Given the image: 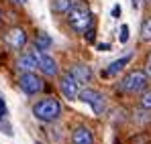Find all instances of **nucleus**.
I'll return each instance as SVG.
<instances>
[{
  "label": "nucleus",
  "instance_id": "nucleus-1",
  "mask_svg": "<svg viewBox=\"0 0 151 144\" xmlns=\"http://www.w3.org/2000/svg\"><path fill=\"white\" fill-rule=\"evenodd\" d=\"M68 23L76 33H86L88 26L92 23V12L88 8V4L84 2H74L72 8L68 10Z\"/></svg>",
  "mask_w": 151,
  "mask_h": 144
},
{
  "label": "nucleus",
  "instance_id": "nucleus-2",
  "mask_svg": "<svg viewBox=\"0 0 151 144\" xmlns=\"http://www.w3.org/2000/svg\"><path fill=\"white\" fill-rule=\"evenodd\" d=\"M59 114H61V106L53 97H45L33 106V116L41 122H55L59 118Z\"/></svg>",
  "mask_w": 151,
  "mask_h": 144
},
{
  "label": "nucleus",
  "instance_id": "nucleus-3",
  "mask_svg": "<svg viewBox=\"0 0 151 144\" xmlns=\"http://www.w3.org/2000/svg\"><path fill=\"white\" fill-rule=\"evenodd\" d=\"M147 87V73L139 71V69H133L123 77L121 81V89L129 92V94H135V92H143Z\"/></svg>",
  "mask_w": 151,
  "mask_h": 144
},
{
  "label": "nucleus",
  "instance_id": "nucleus-4",
  "mask_svg": "<svg viewBox=\"0 0 151 144\" xmlns=\"http://www.w3.org/2000/svg\"><path fill=\"white\" fill-rule=\"evenodd\" d=\"M80 101H84V104H88L92 110H94V114L96 116H100L102 112H104V108H106V101H104V96H102L100 92H96V89H90V87H86V89H82L80 94Z\"/></svg>",
  "mask_w": 151,
  "mask_h": 144
},
{
  "label": "nucleus",
  "instance_id": "nucleus-5",
  "mask_svg": "<svg viewBox=\"0 0 151 144\" xmlns=\"http://www.w3.org/2000/svg\"><path fill=\"white\" fill-rule=\"evenodd\" d=\"M31 55H33V59H35L37 67L45 73V75H49V77L57 75V63L53 61V57H49L47 53H43V51H39V49H33V51H31Z\"/></svg>",
  "mask_w": 151,
  "mask_h": 144
},
{
  "label": "nucleus",
  "instance_id": "nucleus-6",
  "mask_svg": "<svg viewBox=\"0 0 151 144\" xmlns=\"http://www.w3.org/2000/svg\"><path fill=\"white\" fill-rule=\"evenodd\" d=\"M59 89H61V94L65 99H76L78 94H80V83H78V79L74 77V73L68 71L61 75V79H59Z\"/></svg>",
  "mask_w": 151,
  "mask_h": 144
},
{
  "label": "nucleus",
  "instance_id": "nucleus-7",
  "mask_svg": "<svg viewBox=\"0 0 151 144\" xmlns=\"http://www.w3.org/2000/svg\"><path fill=\"white\" fill-rule=\"evenodd\" d=\"M19 85H21V89L25 94H29V96H35V94H39L43 89V81L35 73H23L21 79H19Z\"/></svg>",
  "mask_w": 151,
  "mask_h": 144
},
{
  "label": "nucleus",
  "instance_id": "nucleus-8",
  "mask_svg": "<svg viewBox=\"0 0 151 144\" xmlns=\"http://www.w3.org/2000/svg\"><path fill=\"white\" fill-rule=\"evenodd\" d=\"M4 43L8 45V47L12 49V51H19V49H23L25 47V43H27V35H25V31L23 28H10L6 35H4Z\"/></svg>",
  "mask_w": 151,
  "mask_h": 144
},
{
  "label": "nucleus",
  "instance_id": "nucleus-9",
  "mask_svg": "<svg viewBox=\"0 0 151 144\" xmlns=\"http://www.w3.org/2000/svg\"><path fill=\"white\" fill-rule=\"evenodd\" d=\"M72 140H74V144H94V136L86 126H78L72 134Z\"/></svg>",
  "mask_w": 151,
  "mask_h": 144
},
{
  "label": "nucleus",
  "instance_id": "nucleus-10",
  "mask_svg": "<svg viewBox=\"0 0 151 144\" xmlns=\"http://www.w3.org/2000/svg\"><path fill=\"white\" fill-rule=\"evenodd\" d=\"M72 73L78 79V83H90L92 81V69L88 65H76L74 69H72Z\"/></svg>",
  "mask_w": 151,
  "mask_h": 144
},
{
  "label": "nucleus",
  "instance_id": "nucleus-11",
  "mask_svg": "<svg viewBox=\"0 0 151 144\" xmlns=\"http://www.w3.org/2000/svg\"><path fill=\"white\" fill-rule=\"evenodd\" d=\"M17 67H19V71H23V73H33V71H35V67H37V63H35L33 55L27 53V55H23V57H19Z\"/></svg>",
  "mask_w": 151,
  "mask_h": 144
},
{
  "label": "nucleus",
  "instance_id": "nucleus-12",
  "mask_svg": "<svg viewBox=\"0 0 151 144\" xmlns=\"http://www.w3.org/2000/svg\"><path fill=\"white\" fill-rule=\"evenodd\" d=\"M131 57H133V55H125V57H121V59L112 61V63L108 65V69H104V71H102V75H104V77H108V75H114V73H119V71H121V69H123V67L127 65V63L131 61Z\"/></svg>",
  "mask_w": 151,
  "mask_h": 144
},
{
  "label": "nucleus",
  "instance_id": "nucleus-13",
  "mask_svg": "<svg viewBox=\"0 0 151 144\" xmlns=\"http://www.w3.org/2000/svg\"><path fill=\"white\" fill-rule=\"evenodd\" d=\"M72 4H74V0H51V8L55 12H68L72 8Z\"/></svg>",
  "mask_w": 151,
  "mask_h": 144
},
{
  "label": "nucleus",
  "instance_id": "nucleus-14",
  "mask_svg": "<svg viewBox=\"0 0 151 144\" xmlns=\"http://www.w3.org/2000/svg\"><path fill=\"white\" fill-rule=\"evenodd\" d=\"M49 47H51V39H49V35H45V33L37 35V39H35V49H39V51H47Z\"/></svg>",
  "mask_w": 151,
  "mask_h": 144
},
{
  "label": "nucleus",
  "instance_id": "nucleus-15",
  "mask_svg": "<svg viewBox=\"0 0 151 144\" xmlns=\"http://www.w3.org/2000/svg\"><path fill=\"white\" fill-rule=\"evenodd\" d=\"M141 37H143V41H151V16L141 26Z\"/></svg>",
  "mask_w": 151,
  "mask_h": 144
},
{
  "label": "nucleus",
  "instance_id": "nucleus-16",
  "mask_svg": "<svg viewBox=\"0 0 151 144\" xmlns=\"http://www.w3.org/2000/svg\"><path fill=\"white\" fill-rule=\"evenodd\" d=\"M139 104H141L143 110H149L151 112V92H145V94L141 96V99H139Z\"/></svg>",
  "mask_w": 151,
  "mask_h": 144
},
{
  "label": "nucleus",
  "instance_id": "nucleus-17",
  "mask_svg": "<svg viewBox=\"0 0 151 144\" xmlns=\"http://www.w3.org/2000/svg\"><path fill=\"white\" fill-rule=\"evenodd\" d=\"M119 39H121V43H127V41H129V26H127V24L121 26V37H119Z\"/></svg>",
  "mask_w": 151,
  "mask_h": 144
},
{
  "label": "nucleus",
  "instance_id": "nucleus-18",
  "mask_svg": "<svg viewBox=\"0 0 151 144\" xmlns=\"http://www.w3.org/2000/svg\"><path fill=\"white\" fill-rule=\"evenodd\" d=\"M145 73H147V77H151V53L147 55V61H145Z\"/></svg>",
  "mask_w": 151,
  "mask_h": 144
},
{
  "label": "nucleus",
  "instance_id": "nucleus-19",
  "mask_svg": "<svg viewBox=\"0 0 151 144\" xmlns=\"http://www.w3.org/2000/svg\"><path fill=\"white\" fill-rule=\"evenodd\" d=\"M121 12H123V8H121V6L116 4V6L112 8V16H114V18H119V16H121Z\"/></svg>",
  "mask_w": 151,
  "mask_h": 144
},
{
  "label": "nucleus",
  "instance_id": "nucleus-20",
  "mask_svg": "<svg viewBox=\"0 0 151 144\" xmlns=\"http://www.w3.org/2000/svg\"><path fill=\"white\" fill-rule=\"evenodd\" d=\"M108 49H110L108 43H100V45H98V51H108Z\"/></svg>",
  "mask_w": 151,
  "mask_h": 144
},
{
  "label": "nucleus",
  "instance_id": "nucleus-21",
  "mask_svg": "<svg viewBox=\"0 0 151 144\" xmlns=\"http://www.w3.org/2000/svg\"><path fill=\"white\" fill-rule=\"evenodd\" d=\"M0 112H4V101H2V97H0Z\"/></svg>",
  "mask_w": 151,
  "mask_h": 144
},
{
  "label": "nucleus",
  "instance_id": "nucleus-22",
  "mask_svg": "<svg viewBox=\"0 0 151 144\" xmlns=\"http://www.w3.org/2000/svg\"><path fill=\"white\" fill-rule=\"evenodd\" d=\"M23 2H25V0H17V4H23Z\"/></svg>",
  "mask_w": 151,
  "mask_h": 144
},
{
  "label": "nucleus",
  "instance_id": "nucleus-23",
  "mask_svg": "<svg viewBox=\"0 0 151 144\" xmlns=\"http://www.w3.org/2000/svg\"><path fill=\"white\" fill-rule=\"evenodd\" d=\"M2 118H4V116H2V112H0V120H2Z\"/></svg>",
  "mask_w": 151,
  "mask_h": 144
},
{
  "label": "nucleus",
  "instance_id": "nucleus-24",
  "mask_svg": "<svg viewBox=\"0 0 151 144\" xmlns=\"http://www.w3.org/2000/svg\"><path fill=\"white\" fill-rule=\"evenodd\" d=\"M0 21H2V12H0Z\"/></svg>",
  "mask_w": 151,
  "mask_h": 144
}]
</instances>
